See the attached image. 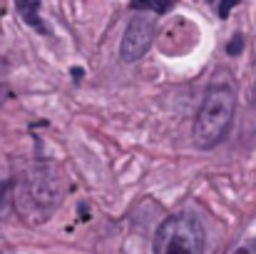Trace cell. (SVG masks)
<instances>
[{
	"instance_id": "obj_1",
	"label": "cell",
	"mask_w": 256,
	"mask_h": 254,
	"mask_svg": "<svg viewBox=\"0 0 256 254\" xmlns=\"http://www.w3.org/2000/svg\"><path fill=\"white\" fill-rule=\"evenodd\" d=\"M60 182L50 167H32L12 182V207L28 222H45L60 204Z\"/></svg>"
},
{
	"instance_id": "obj_2",
	"label": "cell",
	"mask_w": 256,
	"mask_h": 254,
	"mask_svg": "<svg viewBox=\"0 0 256 254\" xmlns=\"http://www.w3.org/2000/svg\"><path fill=\"white\" fill-rule=\"evenodd\" d=\"M234 110H236V97L229 85H214L206 90L204 102L199 107V115L194 120L192 140L199 150H212L216 147L232 130L234 122Z\"/></svg>"
},
{
	"instance_id": "obj_3",
	"label": "cell",
	"mask_w": 256,
	"mask_h": 254,
	"mask_svg": "<svg viewBox=\"0 0 256 254\" xmlns=\"http://www.w3.org/2000/svg\"><path fill=\"white\" fill-rule=\"evenodd\" d=\"M206 234L194 214H172L154 234V254H204Z\"/></svg>"
},
{
	"instance_id": "obj_4",
	"label": "cell",
	"mask_w": 256,
	"mask_h": 254,
	"mask_svg": "<svg viewBox=\"0 0 256 254\" xmlns=\"http://www.w3.org/2000/svg\"><path fill=\"white\" fill-rule=\"evenodd\" d=\"M157 25L152 18L147 15H134L122 35V45H120V58L124 63H137L144 58V53L152 48Z\"/></svg>"
},
{
	"instance_id": "obj_5",
	"label": "cell",
	"mask_w": 256,
	"mask_h": 254,
	"mask_svg": "<svg viewBox=\"0 0 256 254\" xmlns=\"http://www.w3.org/2000/svg\"><path fill=\"white\" fill-rule=\"evenodd\" d=\"M38 8H40L38 3H20V5H18V10L25 15V20H28L30 25H35L40 33H45V28H42V25H40V20H38Z\"/></svg>"
},
{
	"instance_id": "obj_6",
	"label": "cell",
	"mask_w": 256,
	"mask_h": 254,
	"mask_svg": "<svg viewBox=\"0 0 256 254\" xmlns=\"http://www.w3.org/2000/svg\"><path fill=\"white\" fill-rule=\"evenodd\" d=\"M132 10H150V13H164L170 10L172 3H132Z\"/></svg>"
},
{
	"instance_id": "obj_7",
	"label": "cell",
	"mask_w": 256,
	"mask_h": 254,
	"mask_svg": "<svg viewBox=\"0 0 256 254\" xmlns=\"http://www.w3.org/2000/svg\"><path fill=\"white\" fill-rule=\"evenodd\" d=\"M242 48H244V38H242V35H236V38H232V43L226 45V53H229V55H239V53H242Z\"/></svg>"
},
{
	"instance_id": "obj_8",
	"label": "cell",
	"mask_w": 256,
	"mask_h": 254,
	"mask_svg": "<svg viewBox=\"0 0 256 254\" xmlns=\"http://www.w3.org/2000/svg\"><path fill=\"white\" fill-rule=\"evenodd\" d=\"M234 5H236V0H229V3H222V5H219V15H222V18H226V13H229V10H232Z\"/></svg>"
},
{
	"instance_id": "obj_9",
	"label": "cell",
	"mask_w": 256,
	"mask_h": 254,
	"mask_svg": "<svg viewBox=\"0 0 256 254\" xmlns=\"http://www.w3.org/2000/svg\"><path fill=\"white\" fill-rule=\"evenodd\" d=\"M0 254H12L10 252V247H8V242H5L2 237H0Z\"/></svg>"
},
{
	"instance_id": "obj_10",
	"label": "cell",
	"mask_w": 256,
	"mask_h": 254,
	"mask_svg": "<svg viewBox=\"0 0 256 254\" xmlns=\"http://www.w3.org/2000/svg\"><path fill=\"white\" fill-rule=\"evenodd\" d=\"M236 254H249V249H246V247H242V249H239Z\"/></svg>"
},
{
	"instance_id": "obj_11",
	"label": "cell",
	"mask_w": 256,
	"mask_h": 254,
	"mask_svg": "<svg viewBox=\"0 0 256 254\" xmlns=\"http://www.w3.org/2000/svg\"><path fill=\"white\" fill-rule=\"evenodd\" d=\"M254 105H256V90H254Z\"/></svg>"
}]
</instances>
